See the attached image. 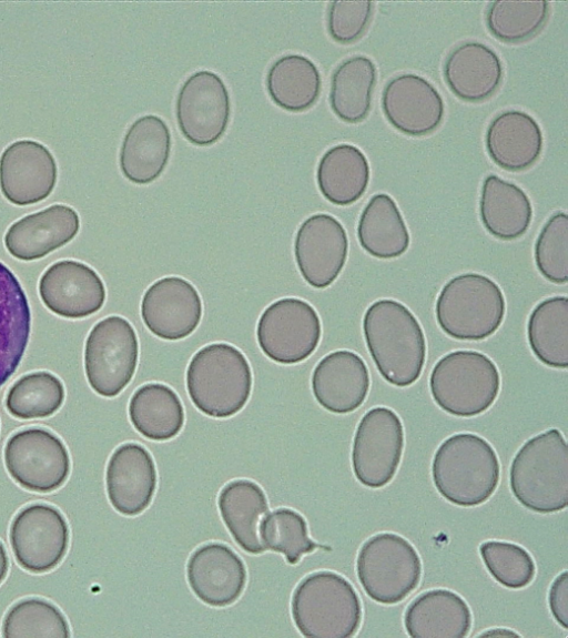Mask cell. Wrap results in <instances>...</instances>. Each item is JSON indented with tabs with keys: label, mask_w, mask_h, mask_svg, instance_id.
<instances>
[{
	"label": "cell",
	"mask_w": 568,
	"mask_h": 638,
	"mask_svg": "<svg viewBox=\"0 0 568 638\" xmlns=\"http://www.w3.org/2000/svg\"><path fill=\"white\" fill-rule=\"evenodd\" d=\"M363 334L374 364L387 383L406 387L419 378L426 361V338L407 306L390 298L373 302L363 317Z\"/></svg>",
	"instance_id": "cell-1"
},
{
	"label": "cell",
	"mask_w": 568,
	"mask_h": 638,
	"mask_svg": "<svg viewBox=\"0 0 568 638\" xmlns=\"http://www.w3.org/2000/svg\"><path fill=\"white\" fill-rule=\"evenodd\" d=\"M515 498L539 514L562 510L568 505V447L557 428L528 439L516 453L509 469Z\"/></svg>",
	"instance_id": "cell-2"
},
{
	"label": "cell",
	"mask_w": 568,
	"mask_h": 638,
	"mask_svg": "<svg viewBox=\"0 0 568 638\" xmlns=\"http://www.w3.org/2000/svg\"><path fill=\"white\" fill-rule=\"evenodd\" d=\"M432 477L446 500L456 506L475 507L495 493L500 465L495 449L485 438L459 433L446 438L437 448Z\"/></svg>",
	"instance_id": "cell-3"
},
{
	"label": "cell",
	"mask_w": 568,
	"mask_h": 638,
	"mask_svg": "<svg viewBox=\"0 0 568 638\" xmlns=\"http://www.w3.org/2000/svg\"><path fill=\"white\" fill-rule=\"evenodd\" d=\"M252 371L244 354L227 343L203 346L186 369V389L195 407L213 418H227L247 403Z\"/></svg>",
	"instance_id": "cell-4"
},
{
	"label": "cell",
	"mask_w": 568,
	"mask_h": 638,
	"mask_svg": "<svg viewBox=\"0 0 568 638\" xmlns=\"http://www.w3.org/2000/svg\"><path fill=\"white\" fill-rule=\"evenodd\" d=\"M294 624L304 637H353L362 622L361 599L353 585L328 570L307 575L296 586L291 602Z\"/></svg>",
	"instance_id": "cell-5"
},
{
	"label": "cell",
	"mask_w": 568,
	"mask_h": 638,
	"mask_svg": "<svg viewBox=\"0 0 568 638\" xmlns=\"http://www.w3.org/2000/svg\"><path fill=\"white\" fill-rule=\"evenodd\" d=\"M505 313L501 288L478 273L450 279L435 304L436 321L442 331L460 341H481L491 336L503 324Z\"/></svg>",
	"instance_id": "cell-6"
},
{
	"label": "cell",
	"mask_w": 568,
	"mask_h": 638,
	"mask_svg": "<svg viewBox=\"0 0 568 638\" xmlns=\"http://www.w3.org/2000/svg\"><path fill=\"white\" fill-rule=\"evenodd\" d=\"M434 402L456 417H474L491 407L500 389L496 364L471 350L453 351L440 357L429 376Z\"/></svg>",
	"instance_id": "cell-7"
},
{
	"label": "cell",
	"mask_w": 568,
	"mask_h": 638,
	"mask_svg": "<svg viewBox=\"0 0 568 638\" xmlns=\"http://www.w3.org/2000/svg\"><path fill=\"white\" fill-rule=\"evenodd\" d=\"M356 573L371 599L383 605H395L417 588L422 561L407 539L394 533H379L362 545Z\"/></svg>",
	"instance_id": "cell-8"
},
{
	"label": "cell",
	"mask_w": 568,
	"mask_h": 638,
	"mask_svg": "<svg viewBox=\"0 0 568 638\" xmlns=\"http://www.w3.org/2000/svg\"><path fill=\"white\" fill-rule=\"evenodd\" d=\"M139 342L131 323L111 315L90 331L84 345V372L90 387L103 397L119 395L131 382Z\"/></svg>",
	"instance_id": "cell-9"
},
{
	"label": "cell",
	"mask_w": 568,
	"mask_h": 638,
	"mask_svg": "<svg viewBox=\"0 0 568 638\" xmlns=\"http://www.w3.org/2000/svg\"><path fill=\"white\" fill-rule=\"evenodd\" d=\"M3 460L11 478L34 493H51L69 477L71 459L64 443L41 427L11 435L3 448Z\"/></svg>",
	"instance_id": "cell-10"
},
{
	"label": "cell",
	"mask_w": 568,
	"mask_h": 638,
	"mask_svg": "<svg viewBox=\"0 0 568 638\" xmlns=\"http://www.w3.org/2000/svg\"><path fill=\"white\" fill-rule=\"evenodd\" d=\"M322 335L315 308L304 300L284 297L261 314L256 338L262 352L278 364H297L311 356Z\"/></svg>",
	"instance_id": "cell-11"
},
{
	"label": "cell",
	"mask_w": 568,
	"mask_h": 638,
	"mask_svg": "<svg viewBox=\"0 0 568 638\" xmlns=\"http://www.w3.org/2000/svg\"><path fill=\"white\" fill-rule=\"evenodd\" d=\"M404 427L390 408L377 406L361 418L352 448L357 480L368 488H382L395 476L404 449Z\"/></svg>",
	"instance_id": "cell-12"
},
{
	"label": "cell",
	"mask_w": 568,
	"mask_h": 638,
	"mask_svg": "<svg viewBox=\"0 0 568 638\" xmlns=\"http://www.w3.org/2000/svg\"><path fill=\"white\" fill-rule=\"evenodd\" d=\"M9 540L18 565L32 574L55 568L64 558L70 530L62 513L48 504H32L12 519Z\"/></svg>",
	"instance_id": "cell-13"
},
{
	"label": "cell",
	"mask_w": 568,
	"mask_h": 638,
	"mask_svg": "<svg viewBox=\"0 0 568 638\" xmlns=\"http://www.w3.org/2000/svg\"><path fill=\"white\" fill-rule=\"evenodd\" d=\"M230 113L227 88L215 72H194L178 92V126L182 135L194 145L207 146L217 142L227 129Z\"/></svg>",
	"instance_id": "cell-14"
},
{
	"label": "cell",
	"mask_w": 568,
	"mask_h": 638,
	"mask_svg": "<svg viewBox=\"0 0 568 638\" xmlns=\"http://www.w3.org/2000/svg\"><path fill=\"white\" fill-rule=\"evenodd\" d=\"M348 237L333 215L316 213L300 225L294 240L297 269L315 288L329 286L341 274L347 259Z\"/></svg>",
	"instance_id": "cell-15"
},
{
	"label": "cell",
	"mask_w": 568,
	"mask_h": 638,
	"mask_svg": "<svg viewBox=\"0 0 568 638\" xmlns=\"http://www.w3.org/2000/svg\"><path fill=\"white\" fill-rule=\"evenodd\" d=\"M57 179L55 159L38 141H14L0 156V190L14 205L26 206L43 201L54 190Z\"/></svg>",
	"instance_id": "cell-16"
},
{
	"label": "cell",
	"mask_w": 568,
	"mask_h": 638,
	"mask_svg": "<svg viewBox=\"0 0 568 638\" xmlns=\"http://www.w3.org/2000/svg\"><path fill=\"white\" fill-rule=\"evenodd\" d=\"M197 290L180 276H166L152 283L141 301V317L146 328L166 341L191 335L202 318Z\"/></svg>",
	"instance_id": "cell-17"
},
{
	"label": "cell",
	"mask_w": 568,
	"mask_h": 638,
	"mask_svg": "<svg viewBox=\"0 0 568 638\" xmlns=\"http://www.w3.org/2000/svg\"><path fill=\"white\" fill-rule=\"evenodd\" d=\"M39 295L58 316L79 320L97 313L106 292L100 275L89 265L62 260L50 265L39 280Z\"/></svg>",
	"instance_id": "cell-18"
},
{
	"label": "cell",
	"mask_w": 568,
	"mask_h": 638,
	"mask_svg": "<svg viewBox=\"0 0 568 638\" xmlns=\"http://www.w3.org/2000/svg\"><path fill=\"white\" fill-rule=\"evenodd\" d=\"M382 110L399 132L424 136L442 123L445 105L438 90L425 78L404 73L392 78L382 92Z\"/></svg>",
	"instance_id": "cell-19"
},
{
	"label": "cell",
	"mask_w": 568,
	"mask_h": 638,
	"mask_svg": "<svg viewBox=\"0 0 568 638\" xmlns=\"http://www.w3.org/2000/svg\"><path fill=\"white\" fill-rule=\"evenodd\" d=\"M186 578L194 595L204 604L225 607L242 595L246 585V568L229 546L209 543L190 556Z\"/></svg>",
	"instance_id": "cell-20"
},
{
	"label": "cell",
	"mask_w": 568,
	"mask_h": 638,
	"mask_svg": "<svg viewBox=\"0 0 568 638\" xmlns=\"http://www.w3.org/2000/svg\"><path fill=\"white\" fill-rule=\"evenodd\" d=\"M105 486L112 507L124 516H136L151 504L156 488V469L142 445L124 443L110 456Z\"/></svg>",
	"instance_id": "cell-21"
},
{
	"label": "cell",
	"mask_w": 568,
	"mask_h": 638,
	"mask_svg": "<svg viewBox=\"0 0 568 638\" xmlns=\"http://www.w3.org/2000/svg\"><path fill=\"white\" fill-rule=\"evenodd\" d=\"M80 230V217L65 204H53L26 215L7 230V251L20 261H34L72 241Z\"/></svg>",
	"instance_id": "cell-22"
},
{
	"label": "cell",
	"mask_w": 568,
	"mask_h": 638,
	"mask_svg": "<svg viewBox=\"0 0 568 638\" xmlns=\"http://www.w3.org/2000/svg\"><path fill=\"white\" fill-rule=\"evenodd\" d=\"M311 382L316 402L334 414L357 409L366 399L371 386L365 362L347 350L325 355L315 366Z\"/></svg>",
	"instance_id": "cell-23"
},
{
	"label": "cell",
	"mask_w": 568,
	"mask_h": 638,
	"mask_svg": "<svg viewBox=\"0 0 568 638\" xmlns=\"http://www.w3.org/2000/svg\"><path fill=\"white\" fill-rule=\"evenodd\" d=\"M171 132L158 115L138 118L126 130L119 154L120 170L125 179L135 184H149L156 180L169 162Z\"/></svg>",
	"instance_id": "cell-24"
},
{
	"label": "cell",
	"mask_w": 568,
	"mask_h": 638,
	"mask_svg": "<svg viewBox=\"0 0 568 638\" xmlns=\"http://www.w3.org/2000/svg\"><path fill=\"white\" fill-rule=\"evenodd\" d=\"M485 144L495 164L509 172H520L537 162L542 152L544 138L539 124L531 115L519 110H508L490 121Z\"/></svg>",
	"instance_id": "cell-25"
},
{
	"label": "cell",
	"mask_w": 568,
	"mask_h": 638,
	"mask_svg": "<svg viewBox=\"0 0 568 638\" xmlns=\"http://www.w3.org/2000/svg\"><path fill=\"white\" fill-rule=\"evenodd\" d=\"M443 75L457 98L466 102H481L499 88L503 64L493 49L477 41H468L448 53Z\"/></svg>",
	"instance_id": "cell-26"
},
{
	"label": "cell",
	"mask_w": 568,
	"mask_h": 638,
	"mask_svg": "<svg viewBox=\"0 0 568 638\" xmlns=\"http://www.w3.org/2000/svg\"><path fill=\"white\" fill-rule=\"evenodd\" d=\"M404 625L413 638H464L471 628V611L456 593L432 589L408 605Z\"/></svg>",
	"instance_id": "cell-27"
},
{
	"label": "cell",
	"mask_w": 568,
	"mask_h": 638,
	"mask_svg": "<svg viewBox=\"0 0 568 638\" xmlns=\"http://www.w3.org/2000/svg\"><path fill=\"white\" fill-rule=\"evenodd\" d=\"M31 313L17 276L0 262V387L18 368L28 346Z\"/></svg>",
	"instance_id": "cell-28"
},
{
	"label": "cell",
	"mask_w": 568,
	"mask_h": 638,
	"mask_svg": "<svg viewBox=\"0 0 568 638\" xmlns=\"http://www.w3.org/2000/svg\"><path fill=\"white\" fill-rule=\"evenodd\" d=\"M479 216L494 237L513 241L523 236L532 219L528 195L518 185L489 174L484 179L479 200Z\"/></svg>",
	"instance_id": "cell-29"
},
{
	"label": "cell",
	"mask_w": 568,
	"mask_h": 638,
	"mask_svg": "<svg viewBox=\"0 0 568 638\" xmlns=\"http://www.w3.org/2000/svg\"><path fill=\"white\" fill-rule=\"evenodd\" d=\"M217 506L221 517L236 544L248 554L265 551L258 537V526L268 512L263 489L248 479H235L220 492Z\"/></svg>",
	"instance_id": "cell-30"
},
{
	"label": "cell",
	"mask_w": 568,
	"mask_h": 638,
	"mask_svg": "<svg viewBox=\"0 0 568 638\" xmlns=\"http://www.w3.org/2000/svg\"><path fill=\"white\" fill-rule=\"evenodd\" d=\"M369 164L355 145L337 144L322 155L316 182L322 195L332 204L346 206L358 201L369 183Z\"/></svg>",
	"instance_id": "cell-31"
},
{
	"label": "cell",
	"mask_w": 568,
	"mask_h": 638,
	"mask_svg": "<svg viewBox=\"0 0 568 638\" xmlns=\"http://www.w3.org/2000/svg\"><path fill=\"white\" fill-rule=\"evenodd\" d=\"M357 239L364 251L381 260L396 259L407 251L409 232L390 195L377 193L369 199L358 220Z\"/></svg>",
	"instance_id": "cell-32"
},
{
	"label": "cell",
	"mask_w": 568,
	"mask_h": 638,
	"mask_svg": "<svg viewBox=\"0 0 568 638\" xmlns=\"http://www.w3.org/2000/svg\"><path fill=\"white\" fill-rule=\"evenodd\" d=\"M272 101L290 112L312 108L321 94L322 79L315 63L305 55L290 53L276 59L266 74Z\"/></svg>",
	"instance_id": "cell-33"
},
{
	"label": "cell",
	"mask_w": 568,
	"mask_h": 638,
	"mask_svg": "<svg viewBox=\"0 0 568 638\" xmlns=\"http://www.w3.org/2000/svg\"><path fill=\"white\" fill-rule=\"evenodd\" d=\"M129 417L142 436L158 442L175 437L184 425V409L178 394L162 383L144 384L133 393Z\"/></svg>",
	"instance_id": "cell-34"
},
{
	"label": "cell",
	"mask_w": 568,
	"mask_h": 638,
	"mask_svg": "<svg viewBox=\"0 0 568 638\" xmlns=\"http://www.w3.org/2000/svg\"><path fill=\"white\" fill-rule=\"evenodd\" d=\"M377 70L373 60L354 55L342 61L333 71L329 105L334 114L346 123H358L371 111Z\"/></svg>",
	"instance_id": "cell-35"
},
{
	"label": "cell",
	"mask_w": 568,
	"mask_h": 638,
	"mask_svg": "<svg viewBox=\"0 0 568 638\" xmlns=\"http://www.w3.org/2000/svg\"><path fill=\"white\" fill-rule=\"evenodd\" d=\"M531 352L552 368L568 367V298L552 296L539 302L527 323Z\"/></svg>",
	"instance_id": "cell-36"
},
{
	"label": "cell",
	"mask_w": 568,
	"mask_h": 638,
	"mask_svg": "<svg viewBox=\"0 0 568 638\" xmlns=\"http://www.w3.org/2000/svg\"><path fill=\"white\" fill-rule=\"evenodd\" d=\"M63 383L50 372H32L21 376L6 396L8 413L18 419L47 418L64 402Z\"/></svg>",
	"instance_id": "cell-37"
},
{
	"label": "cell",
	"mask_w": 568,
	"mask_h": 638,
	"mask_svg": "<svg viewBox=\"0 0 568 638\" xmlns=\"http://www.w3.org/2000/svg\"><path fill=\"white\" fill-rule=\"evenodd\" d=\"M549 16L548 1H491L486 10L488 31L499 41L518 43L535 37Z\"/></svg>",
	"instance_id": "cell-38"
},
{
	"label": "cell",
	"mask_w": 568,
	"mask_h": 638,
	"mask_svg": "<svg viewBox=\"0 0 568 638\" xmlns=\"http://www.w3.org/2000/svg\"><path fill=\"white\" fill-rule=\"evenodd\" d=\"M1 631L4 638L70 637L64 615L41 598H27L12 605L3 618Z\"/></svg>",
	"instance_id": "cell-39"
},
{
	"label": "cell",
	"mask_w": 568,
	"mask_h": 638,
	"mask_svg": "<svg viewBox=\"0 0 568 638\" xmlns=\"http://www.w3.org/2000/svg\"><path fill=\"white\" fill-rule=\"evenodd\" d=\"M258 537L264 549L283 554L291 565L297 564L304 554H310L320 547L308 537L304 517L285 507L275 509L262 518Z\"/></svg>",
	"instance_id": "cell-40"
},
{
	"label": "cell",
	"mask_w": 568,
	"mask_h": 638,
	"mask_svg": "<svg viewBox=\"0 0 568 638\" xmlns=\"http://www.w3.org/2000/svg\"><path fill=\"white\" fill-rule=\"evenodd\" d=\"M479 553L488 573L506 588H524L535 577L536 566L531 555L517 544L487 540L479 546Z\"/></svg>",
	"instance_id": "cell-41"
},
{
	"label": "cell",
	"mask_w": 568,
	"mask_h": 638,
	"mask_svg": "<svg viewBox=\"0 0 568 638\" xmlns=\"http://www.w3.org/2000/svg\"><path fill=\"white\" fill-rule=\"evenodd\" d=\"M535 263L539 273L554 284L568 282V216L554 213L535 243Z\"/></svg>",
	"instance_id": "cell-42"
},
{
	"label": "cell",
	"mask_w": 568,
	"mask_h": 638,
	"mask_svg": "<svg viewBox=\"0 0 568 638\" xmlns=\"http://www.w3.org/2000/svg\"><path fill=\"white\" fill-rule=\"evenodd\" d=\"M372 1H332L327 9V31L342 44L358 40L366 31L373 14Z\"/></svg>",
	"instance_id": "cell-43"
},
{
	"label": "cell",
	"mask_w": 568,
	"mask_h": 638,
	"mask_svg": "<svg viewBox=\"0 0 568 638\" xmlns=\"http://www.w3.org/2000/svg\"><path fill=\"white\" fill-rule=\"evenodd\" d=\"M549 609L556 621L568 628V573L565 570L552 581L548 595Z\"/></svg>",
	"instance_id": "cell-44"
},
{
	"label": "cell",
	"mask_w": 568,
	"mask_h": 638,
	"mask_svg": "<svg viewBox=\"0 0 568 638\" xmlns=\"http://www.w3.org/2000/svg\"><path fill=\"white\" fill-rule=\"evenodd\" d=\"M9 570V559L3 544L0 541V585L6 579Z\"/></svg>",
	"instance_id": "cell-45"
},
{
	"label": "cell",
	"mask_w": 568,
	"mask_h": 638,
	"mask_svg": "<svg viewBox=\"0 0 568 638\" xmlns=\"http://www.w3.org/2000/svg\"><path fill=\"white\" fill-rule=\"evenodd\" d=\"M479 637H519V635L510 629L497 628L489 629L480 634Z\"/></svg>",
	"instance_id": "cell-46"
}]
</instances>
